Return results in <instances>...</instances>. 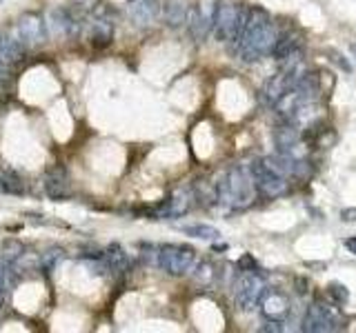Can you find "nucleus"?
Instances as JSON below:
<instances>
[{
    "label": "nucleus",
    "mask_w": 356,
    "mask_h": 333,
    "mask_svg": "<svg viewBox=\"0 0 356 333\" xmlns=\"http://www.w3.org/2000/svg\"><path fill=\"white\" fill-rule=\"evenodd\" d=\"M219 0H199L187 16V25H190V34L196 43H203L214 32V18H216Z\"/></svg>",
    "instance_id": "6e6552de"
},
{
    "label": "nucleus",
    "mask_w": 356,
    "mask_h": 333,
    "mask_svg": "<svg viewBox=\"0 0 356 333\" xmlns=\"http://www.w3.org/2000/svg\"><path fill=\"white\" fill-rule=\"evenodd\" d=\"M238 269L241 271H254V269H258L254 255H252V253H243V258L238 260Z\"/></svg>",
    "instance_id": "393cba45"
},
{
    "label": "nucleus",
    "mask_w": 356,
    "mask_h": 333,
    "mask_svg": "<svg viewBox=\"0 0 356 333\" xmlns=\"http://www.w3.org/2000/svg\"><path fill=\"white\" fill-rule=\"evenodd\" d=\"M0 194H7V185H5V176H3V169H0Z\"/></svg>",
    "instance_id": "c85d7f7f"
},
{
    "label": "nucleus",
    "mask_w": 356,
    "mask_h": 333,
    "mask_svg": "<svg viewBox=\"0 0 356 333\" xmlns=\"http://www.w3.org/2000/svg\"><path fill=\"white\" fill-rule=\"evenodd\" d=\"M267 289L265 275L260 273V269L254 271H241V275L234 282V300L241 311H252L258 307V300L263 296V291Z\"/></svg>",
    "instance_id": "423d86ee"
},
{
    "label": "nucleus",
    "mask_w": 356,
    "mask_h": 333,
    "mask_svg": "<svg viewBox=\"0 0 356 333\" xmlns=\"http://www.w3.org/2000/svg\"><path fill=\"white\" fill-rule=\"evenodd\" d=\"M343 327V318L336 307L325 302H312L305 311L301 331L305 333H330Z\"/></svg>",
    "instance_id": "0eeeda50"
},
{
    "label": "nucleus",
    "mask_w": 356,
    "mask_h": 333,
    "mask_svg": "<svg viewBox=\"0 0 356 333\" xmlns=\"http://www.w3.org/2000/svg\"><path fill=\"white\" fill-rule=\"evenodd\" d=\"M278 41V30L271 16L260 7H252L245 14V23L241 27V34L236 38V54L243 62H256L263 60L274 51V45Z\"/></svg>",
    "instance_id": "f257e3e1"
},
{
    "label": "nucleus",
    "mask_w": 356,
    "mask_h": 333,
    "mask_svg": "<svg viewBox=\"0 0 356 333\" xmlns=\"http://www.w3.org/2000/svg\"><path fill=\"white\" fill-rule=\"evenodd\" d=\"M327 56H330V60H334L336 65H339V67H341V69H343V71H352V65H350L348 60H343V56H341L339 51H334V49H330V51H327Z\"/></svg>",
    "instance_id": "a878e982"
},
{
    "label": "nucleus",
    "mask_w": 356,
    "mask_h": 333,
    "mask_svg": "<svg viewBox=\"0 0 356 333\" xmlns=\"http://www.w3.org/2000/svg\"><path fill=\"white\" fill-rule=\"evenodd\" d=\"M194 205V192L190 187H181L165 200L161 205V209L156 211L158 218H181L192 209Z\"/></svg>",
    "instance_id": "2eb2a0df"
},
{
    "label": "nucleus",
    "mask_w": 356,
    "mask_h": 333,
    "mask_svg": "<svg viewBox=\"0 0 356 333\" xmlns=\"http://www.w3.org/2000/svg\"><path fill=\"white\" fill-rule=\"evenodd\" d=\"M87 38L93 49H105L114 41V23H111L105 3H98V7L93 9V18L87 27Z\"/></svg>",
    "instance_id": "1a4fd4ad"
},
{
    "label": "nucleus",
    "mask_w": 356,
    "mask_h": 333,
    "mask_svg": "<svg viewBox=\"0 0 356 333\" xmlns=\"http://www.w3.org/2000/svg\"><path fill=\"white\" fill-rule=\"evenodd\" d=\"M43 187H45V194L49 196L52 200H69L74 196L69 174L63 165H54L49 171H47L45 180H43Z\"/></svg>",
    "instance_id": "f8f14e48"
},
{
    "label": "nucleus",
    "mask_w": 356,
    "mask_h": 333,
    "mask_svg": "<svg viewBox=\"0 0 356 333\" xmlns=\"http://www.w3.org/2000/svg\"><path fill=\"white\" fill-rule=\"evenodd\" d=\"M301 142H303V136H301V131H298V125H294V122L283 120V125H278L274 129V145H276L278 154L301 158L298 156V147H301Z\"/></svg>",
    "instance_id": "ddd939ff"
},
{
    "label": "nucleus",
    "mask_w": 356,
    "mask_h": 333,
    "mask_svg": "<svg viewBox=\"0 0 356 333\" xmlns=\"http://www.w3.org/2000/svg\"><path fill=\"white\" fill-rule=\"evenodd\" d=\"M16 266L14 262L0 260V300H5L16 287Z\"/></svg>",
    "instance_id": "aec40b11"
},
{
    "label": "nucleus",
    "mask_w": 356,
    "mask_h": 333,
    "mask_svg": "<svg viewBox=\"0 0 356 333\" xmlns=\"http://www.w3.org/2000/svg\"><path fill=\"white\" fill-rule=\"evenodd\" d=\"M183 233L185 236H192V238H199V240H219L221 231L216 227L212 225H190V227H183Z\"/></svg>",
    "instance_id": "4be33fe9"
},
{
    "label": "nucleus",
    "mask_w": 356,
    "mask_h": 333,
    "mask_svg": "<svg viewBox=\"0 0 356 333\" xmlns=\"http://www.w3.org/2000/svg\"><path fill=\"white\" fill-rule=\"evenodd\" d=\"M345 249H348L350 253H354L356 255V236H352V238H345Z\"/></svg>",
    "instance_id": "cd10ccee"
},
{
    "label": "nucleus",
    "mask_w": 356,
    "mask_h": 333,
    "mask_svg": "<svg viewBox=\"0 0 356 333\" xmlns=\"http://www.w3.org/2000/svg\"><path fill=\"white\" fill-rule=\"evenodd\" d=\"M161 0H127V16L136 27H149L161 14Z\"/></svg>",
    "instance_id": "dca6fc26"
},
{
    "label": "nucleus",
    "mask_w": 356,
    "mask_h": 333,
    "mask_svg": "<svg viewBox=\"0 0 356 333\" xmlns=\"http://www.w3.org/2000/svg\"><path fill=\"white\" fill-rule=\"evenodd\" d=\"M247 9H243L234 0H219L216 18H214V36L219 43H236L241 27L245 23Z\"/></svg>",
    "instance_id": "20e7f679"
},
{
    "label": "nucleus",
    "mask_w": 356,
    "mask_h": 333,
    "mask_svg": "<svg viewBox=\"0 0 356 333\" xmlns=\"http://www.w3.org/2000/svg\"><path fill=\"white\" fill-rule=\"evenodd\" d=\"M47 30L52 36L58 38H69L74 34H78V21L69 9L65 7H54L47 14Z\"/></svg>",
    "instance_id": "4468645a"
},
{
    "label": "nucleus",
    "mask_w": 356,
    "mask_h": 333,
    "mask_svg": "<svg viewBox=\"0 0 356 333\" xmlns=\"http://www.w3.org/2000/svg\"><path fill=\"white\" fill-rule=\"evenodd\" d=\"M190 0H165L161 12H163V21L167 27L172 30H178L187 23V16H190Z\"/></svg>",
    "instance_id": "f3484780"
},
{
    "label": "nucleus",
    "mask_w": 356,
    "mask_h": 333,
    "mask_svg": "<svg viewBox=\"0 0 356 333\" xmlns=\"http://www.w3.org/2000/svg\"><path fill=\"white\" fill-rule=\"evenodd\" d=\"M154 262L170 275H185L194 269L196 251L187 244H161L154 246Z\"/></svg>",
    "instance_id": "39448f33"
},
{
    "label": "nucleus",
    "mask_w": 356,
    "mask_h": 333,
    "mask_svg": "<svg viewBox=\"0 0 356 333\" xmlns=\"http://www.w3.org/2000/svg\"><path fill=\"white\" fill-rule=\"evenodd\" d=\"M65 258H67V251L63 246H49L45 253H41V269L45 273H52Z\"/></svg>",
    "instance_id": "412c9836"
},
{
    "label": "nucleus",
    "mask_w": 356,
    "mask_h": 333,
    "mask_svg": "<svg viewBox=\"0 0 356 333\" xmlns=\"http://www.w3.org/2000/svg\"><path fill=\"white\" fill-rule=\"evenodd\" d=\"M252 176H254V183L260 196L265 198H280L289 192V178L280 171L271 156L256 160L254 165H249Z\"/></svg>",
    "instance_id": "7ed1b4c3"
},
{
    "label": "nucleus",
    "mask_w": 356,
    "mask_h": 333,
    "mask_svg": "<svg viewBox=\"0 0 356 333\" xmlns=\"http://www.w3.org/2000/svg\"><path fill=\"white\" fill-rule=\"evenodd\" d=\"M216 196L221 205L234 209V211H241V209L254 205L258 189L254 176H252V169L243 165L230 167L221 178V183H216Z\"/></svg>",
    "instance_id": "f03ea898"
},
{
    "label": "nucleus",
    "mask_w": 356,
    "mask_h": 333,
    "mask_svg": "<svg viewBox=\"0 0 356 333\" xmlns=\"http://www.w3.org/2000/svg\"><path fill=\"white\" fill-rule=\"evenodd\" d=\"M327 296H330V300L334 304H345L350 298V291L345 289L341 282H332L330 287H327Z\"/></svg>",
    "instance_id": "5701e85b"
},
{
    "label": "nucleus",
    "mask_w": 356,
    "mask_h": 333,
    "mask_svg": "<svg viewBox=\"0 0 356 333\" xmlns=\"http://www.w3.org/2000/svg\"><path fill=\"white\" fill-rule=\"evenodd\" d=\"M27 47L18 38H0V65L12 67L25 58Z\"/></svg>",
    "instance_id": "a211bd4d"
},
{
    "label": "nucleus",
    "mask_w": 356,
    "mask_h": 333,
    "mask_svg": "<svg viewBox=\"0 0 356 333\" xmlns=\"http://www.w3.org/2000/svg\"><path fill=\"white\" fill-rule=\"evenodd\" d=\"M100 260L107 271H114V273H123L129 266V255L120 244H111L105 253H100Z\"/></svg>",
    "instance_id": "6ab92c4d"
},
{
    "label": "nucleus",
    "mask_w": 356,
    "mask_h": 333,
    "mask_svg": "<svg viewBox=\"0 0 356 333\" xmlns=\"http://www.w3.org/2000/svg\"><path fill=\"white\" fill-rule=\"evenodd\" d=\"M196 280L203 282V284H210L214 280V266L210 262L199 264V269H196Z\"/></svg>",
    "instance_id": "b1692460"
},
{
    "label": "nucleus",
    "mask_w": 356,
    "mask_h": 333,
    "mask_svg": "<svg viewBox=\"0 0 356 333\" xmlns=\"http://www.w3.org/2000/svg\"><path fill=\"white\" fill-rule=\"evenodd\" d=\"M258 309L263 313L265 320L285 322L289 311H292V300H289L287 293L278 291V289H265L263 296L258 300Z\"/></svg>",
    "instance_id": "9d476101"
},
{
    "label": "nucleus",
    "mask_w": 356,
    "mask_h": 333,
    "mask_svg": "<svg viewBox=\"0 0 356 333\" xmlns=\"http://www.w3.org/2000/svg\"><path fill=\"white\" fill-rule=\"evenodd\" d=\"M260 331L263 333H278V331H283V322H276V320H267L263 327H260Z\"/></svg>",
    "instance_id": "bb28decb"
},
{
    "label": "nucleus",
    "mask_w": 356,
    "mask_h": 333,
    "mask_svg": "<svg viewBox=\"0 0 356 333\" xmlns=\"http://www.w3.org/2000/svg\"><path fill=\"white\" fill-rule=\"evenodd\" d=\"M16 38L25 47H38L47 41V23L38 14H23L16 25Z\"/></svg>",
    "instance_id": "9b49d317"
}]
</instances>
